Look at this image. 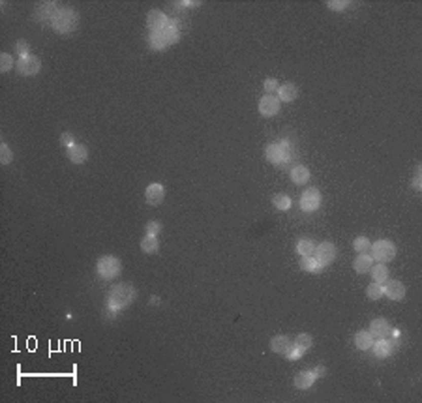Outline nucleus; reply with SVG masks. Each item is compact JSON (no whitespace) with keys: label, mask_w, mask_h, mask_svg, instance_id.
Wrapping results in <instances>:
<instances>
[{"label":"nucleus","mask_w":422,"mask_h":403,"mask_svg":"<svg viewBox=\"0 0 422 403\" xmlns=\"http://www.w3.org/2000/svg\"><path fill=\"white\" fill-rule=\"evenodd\" d=\"M291 347H293V340L286 334L274 336L272 340H270V349L276 354H286Z\"/></svg>","instance_id":"obj_14"},{"label":"nucleus","mask_w":422,"mask_h":403,"mask_svg":"<svg viewBox=\"0 0 422 403\" xmlns=\"http://www.w3.org/2000/svg\"><path fill=\"white\" fill-rule=\"evenodd\" d=\"M302 354H304V351H300V349H297L295 345H293V347L286 353V356H287V360H291V362H295V360H298L300 356H302Z\"/></svg>","instance_id":"obj_38"},{"label":"nucleus","mask_w":422,"mask_h":403,"mask_svg":"<svg viewBox=\"0 0 422 403\" xmlns=\"http://www.w3.org/2000/svg\"><path fill=\"white\" fill-rule=\"evenodd\" d=\"M420 169L416 171V176H415V182H413V186H415V190H420Z\"/></svg>","instance_id":"obj_42"},{"label":"nucleus","mask_w":422,"mask_h":403,"mask_svg":"<svg viewBox=\"0 0 422 403\" xmlns=\"http://www.w3.org/2000/svg\"><path fill=\"white\" fill-rule=\"evenodd\" d=\"M311 373H313V375L319 379V377H323L325 373H327V370H325V366H315L313 370H311Z\"/></svg>","instance_id":"obj_41"},{"label":"nucleus","mask_w":422,"mask_h":403,"mask_svg":"<svg viewBox=\"0 0 422 403\" xmlns=\"http://www.w3.org/2000/svg\"><path fill=\"white\" fill-rule=\"evenodd\" d=\"M289 176H291V180L297 186H304V184H308V180H310V171L304 165H297V167L291 169Z\"/></svg>","instance_id":"obj_22"},{"label":"nucleus","mask_w":422,"mask_h":403,"mask_svg":"<svg viewBox=\"0 0 422 403\" xmlns=\"http://www.w3.org/2000/svg\"><path fill=\"white\" fill-rule=\"evenodd\" d=\"M279 105H282V101H279L274 94H265V96L259 99V113L267 118L274 117V115H278L279 113Z\"/></svg>","instance_id":"obj_9"},{"label":"nucleus","mask_w":422,"mask_h":403,"mask_svg":"<svg viewBox=\"0 0 422 403\" xmlns=\"http://www.w3.org/2000/svg\"><path fill=\"white\" fill-rule=\"evenodd\" d=\"M272 205L278 208V210H289L291 208V197L286 195V193H276L272 197Z\"/></svg>","instance_id":"obj_29"},{"label":"nucleus","mask_w":422,"mask_h":403,"mask_svg":"<svg viewBox=\"0 0 422 403\" xmlns=\"http://www.w3.org/2000/svg\"><path fill=\"white\" fill-rule=\"evenodd\" d=\"M278 96L276 98L279 99V101H286V103H289V101H293V99H297L298 96V88L295 83H286V85H282V87H278Z\"/></svg>","instance_id":"obj_18"},{"label":"nucleus","mask_w":422,"mask_h":403,"mask_svg":"<svg viewBox=\"0 0 422 403\" xmlns=\"http://www.w3.org/2000/svg\"><path fill=\"white\" fill-rule=\"evenodd\" d=\"M293 345L306 353L308 349H311V345H313V340H311L310 334H298L297 338H295V341H293Z\"/></svg>","instance_id":"obj_30"},{"label":"nucleus","mask_w":422,"mask_h":403,"mask_svg":"<svg viewBox=\"0 0 422 403\" xmlns=\"http://www.w3.org/2000/svg\"><path fill=\"white\" fill-rule=\"evenodd\" d=\"M327 6H329L332 12H341V10H347L349 2L347 0H329Z\"/></svg>","instance_id":"obj_36"},{"label":"nucleus","mask_w":422,"mask_h":403,"mask_svg":"<svg viewBox=\"0 0 422 403\" xmlns=\"http://www.w3.org/2000/svg\"><path fill=\"white\" fill-rule=\"evenodd\" d=\"M313 257H315L323 267H327V265H330V263L336 259V246L332 242H321V244H317L315 246V253H313Z\"/></svg>","instance_id":"obj_8"},{"label":"nucleus","mask_w":422,"mask_h":403,"mask_svg":"<svg viewBox=\"0 0 422 403\" xmlns=\"http://www.w3.org/2000/svg\"><path fill=\"white\" fill-rule=\"evenodd\" d=\"M317 381V377L313 375L311 372H300L295 375V386H297L298 390H306V388H310L313 383Z\"/></svg>","instance_id":"obj_21"},{"label":"nucleus","mask_w":422,"mask_h":403,"mask_svg":"<svg viewBox=\"0 0 422 403\" xmlns=\"http://www.w3.org/2000/svg\"><path fill=\"white\" fill-rule=\"evenodd\" d=\"M145 199L150 206H158L165 199V188L162 184H150L147 186V192H145Z\"/></svg>","instance_id":"obj_12"},{"label":"nucleus","mask_w":422,"mask_h":403,"mask_svg":"<svg viewBox=\"0 0 422 403\" xmlns=\"http://www.w3.org/2000/svg\"><path fill=\"white\" fill-rule=\"evenodd\" d=\"M49 25L58 34H72L79 26V13L75 12L74 8H56Z\"/></svg>","instance_id":"obj_2"},{"label":"nucleus","mask_w":422,"mask_h":403,"mask_svg":"<svg viewBox=\"0 0 422 403\" xmlns=\"http://www.w3.org/2000/svg\"><path fill=\"white\" fill-rule=\"evenodd\" d=\"M137 298V289L131 283H117L109 289L107 295V310L120 311L130 308Z\"/></svg>","instance_id":"obj_1"},{"label":"nucleus","mask_w":422,"mask_h":403,"mask_svg":"<svg viewBox=\"0 0 422 403\" xmlns=\"http://www.w3.org/2000/svg\"><path fill=\"white\" fill-rule=\"evenodd\" d=\"M66 154H68L72 163H77V165H79V163H85V161H87L88 149L81 143H75L74 146H69V149L66 150Z\"/></svg>","instance_id":"obj_16"},{"label":"nucleus","mask_w":422,"mask_h":403,"mask_svg":"<svg viewBox=\"0 0 422 403\" xmlns=\"http://www.w3.org/2000/svg\"><path fill=\"white\" fill-rule=\"evenodd\" d=\"M373 267V257L370 253H359L353 261V268L357 274H368Z\"/></svg>","instance_id":"obj_17"},{"label":"nucleus","mask_w":422,"mask_h":403,"mask_svg":"<svg viewBox=\"0 0 422 403\" xmlns=\"http://www.w3.org/2000/svg\"><path fill=\"white\" fill-rule=\"evenodd\" d=\"M149 44H150V47H152L154 51H162V49H165V47H169L162 32H150Z\"/></svg>","instance_id":"obj_28"},{"label":"nucleus","mask_w":422,"mask_h":403,"mask_svg":"<svg viewBox=\"0 0 422 403\" xmlns=\"http://www.w3.org/2000/svg\"><path fill=\"white\" fill-rule=\"evenodd\" d=\"M300 268H302L304 272L319 274L325 267L315 259V257H313V255H308V257H300Z\"/></svg>","instance_id":"obj_24"},{"label":"nucleus","mask_w":422,"mask_h":403,"mask_svg":"<svg viewBox=\"0 0 422 403\" xmlns=\"http://www.w3.org/2000/svg\"><path fill=\"white\" fill-rule=\"evenodd\" d=\"M372 347H373L375 356H379V358H386V356H391V354L394 353V345H392L386 338H379L377 341H373Z\"/></svg>","instance_id":"obj_19"},{"label":"nucleus","mask_w":422,"mask_h":403,"mask_svg":"<svg viewBox=\"0 0 422 403\" xmlns=\"http://www.w3.org/2000/svg\"><path fill=\"white\" fill-rule=\"evenodd\" d=\"M13 49H15V53L19 55V58H23V56L32 55V53H30V45L26 44L25 40H19L17 44L13 45Z\"/></svg>","instance_id":"obj_35"},{"label":"nucleus","mask_w":422,"mask_h":403,"mask_svg":"<svg viewBox=\"0 0 422 403\" xmlns=\"http://www.w3.org/2000/svg\"><path fill=\"white\" fill-rule=\"evenodd\" d=\"M405 285L402 283V281H398V279H386L385 283H383V297H389L391 300H404L405 297Z\"/></svg>","instance_id":"obj_10"},{"label":"nucleus","mask_w":422,"mask_h":403,"mask_svg":"<svg viewBox=\"0 0 422 403\" xmlns=\"http://www.w3.org/2000/svg\"><path fill=\"white\" fill-rule=\"evenodd\" d=\"M162 34H163V38H165L167 45H174L180 40V26H179V23L169 19L167 26H165V28L162 30Z\"/></svg>","instance_id":"obj_20"},{"label":"nucleus","mask_w":422,"mask_h":403,"mask_svg":"<svg viewBox=\"0 0 422 403\" xmlns=\"http://www.w3.org/2000/svg\"><path fill=\"white\" fill-rule=\"evenodd\" d=\"M370 249H372L373 261H377V263H389V261H392L396 257V246L391 240H386V238H381V240L373 242L372 246H370Z\"/></svg>","instance_id":"obj_4"},{"label":"nucleus","mask_w":422,"mask_h":403,"mask_svg":"<svg viewBox=\"0 0 422 403\" xmlns=\"http://www.w3.org/2000/svg\"><path fill=\"white\" fill-rule=\"evenodd\" d=\"M15 69H17V74L23 75V77H32V75H36L38 71L42 69V60H40L36 55L23 56V58H19L17 60Z\"/></svg>","instance_id":"obj_5"},{"label":"nucleus","mask_w":422,"mask_h":403,"mask_svg":"<svg viewBox=\"0 0 422 403\" xmlns=\"http://www.w3.org/2000/svg\"><path fill=\"white\" fill-rule=\"evenodd\" d=\"M60 143L66 146V149H69V146H74L75 144V139L72 133H62V137H60Z\"/></svg>","instance_id":"obj_40"},{"label":"nucleus","mask_w":422,"mask_h":403,"mask_svg":"<svg viewBox=\"0 0 422 403\" xmlns=\"http://www.w3.org/2000/svg\"><path fill=\"white\" fill-rule=\"evenodd\" d=\"M55 6H56L55 2H40L38 8L34 10V17H36V21H40V23H47V21H51L53 13L56 12Z\"/></svg>","instance_id":"obj_15"},{"label":"nucleus","mask_w":422,"mask_h":403,"mask_svg":"<svg viewBox=\"0 0 422 403\" xmlns=\"http://www.w3.org/2000/svg\"><path fill=\"white\" fill-rule=\"evenodd\" d=\"M12 68H15V60H13V56L10 55V53H2V55H0V69H2V74L10 71Z\"/></svg>","instance_id":"obj_33"},{"label":"nucleus","mask_w":422,"mask_h":403,"mask_svg":"<svg viewBox=\"0 0 422 403\" xmlns=\"http://www.w3.org/2000/svg\"><path fill=\"white\" fill-rule=\"evenodd\" d=\"M370 246H372V242L368 240L366 236H357L353 240V248L357 253H366L368 249H370Z\"/></svg>","instance_id":"obj_31"},{"label":"nucleus","mask_w":422,"mask_h":403,"mask_svg":"<svg viewBox=\"0 0 422 403\" xmlns=\"http://www.w3.org/2000/svg\"><path fill=\"white\" fill-rule=\"evenodd\" d=\"M370 334L373 336V338H389V336L392 334V326L391 322L386 321V319H373L372 322H370V330H368Z\"/></svg>","instance_id":"obj_13"},{"label":"nucleus","mask_w":422,"mask_h":403,"mask_svg":"<svg viewBox=\"0 0 422 403\" xmlns=\"http://www.w3.org/2000/svg\"><path fill=\"white\" fill-rule=\"evenodd\" d=\"M370 272H372L373 281L379 283V285H383L386 279H389V276H391V274H389V267H386L385 263H377V265H373Z\"/></svg>","instance_id":"obj_25"},{"label":"nucleus","mask_w":422,"mask_h":403,"mask_svg":"<svg viewBox=\"0 0 422 403\" xmlns=\"http://www.w3.org/2000/svg\"><path fill=\"white\" fill-rule=\"evenodd\" d=\"M267 160L270 163H284L289 160V144L286 141H278V143H270L267 146Z\"/></svg>","instance_id":"obj_6"},{"label":"nucleus","mask_w":422,"mask_h":403,"mask_svg":"<svg viewBox=\"0 0 422 403\" xmlns=\"http://www.w3.org/2000/svg\"><path fill=\"white\" fill-rule=\"evenodd\" d=\"M263 88H265V92L267 94H274L276 90H278V81L276 79H265Z\"/></svg>","instance_id":"obj_37"},{"label":"nucleus","mask_w":422,"mask_h":403,"mask_svg":"<svg viewBox=\"0 0 422 403\" xmlns=\"http://www.w3.org/2000/svg\"><path fill=\"white\" fill-rule=\"evenodd\" d=\"M169 23V17L160 10H150L147 15V25H149L150 32H162Z\"/></svg>","instance_id":"obj_11"},{"label":"nucleus","mask_w":422,"mask_h":403,"mask_svg":"<svg viewBox=\"0 0 422 403\" xmlns=\"http://www.w3.org/2000/svg\"><path fill=\"white\" fill-rule=\"evenodd\" d=\"M321 206V192L317 188H308L300 195V208L304 212H315Z\"/></svg>","instance_id":"obj_7"},{"label":"nucleus","mask_w":422,"mask_h":403,"mask_svg":"<svg viewBox=\"0 0 422 403\" xmlns=\"http://www.w3.org/2000/svg\"><path fill=\"white\" fill-rule=\"evenodd\" d=\"M315 242L311 240V238H300V240L297 242V253L300 255V257H308V255H313L315 253Z\"/></svg>","instance_id":"obj_26"},{"label":"nucleus","mask_w":422,"mask_h":403,"mask_svg":"<svg viewBox=\"0 0 422 403\" xmlns=\"http://www.w3.org/2000/svg\"><path fill=\"white\" fill-rule=\"evenodd\" d=\"M141 249H143L145 253H156L160 249V242H158V238L154 235H147L141 240Z\"/></svg>","instance_id":"obj_27"},{"label":"nucleus","mask_w":422,"mask_h":403,"mask_svg":"<svg viewBox=\"0 0 422 403\" xmlns=\"http://www.w3.org/2000/svg\"><path fill=\"white\" fill-rule=\"evenodd\" d=\"M12 160H13V152L10 150V146L2 141V143H0V163H2V165H10Z\"/></svg>","instance_id":"obj_34"},{"label":"nucleus","mask_w":422,"mask_h":403,"mask_svg":"<svg viewBox=\"0 0 422 403\" xmlns=\"http://www.w3.org/2000/svg\"><path fill=\"white\" fill-rule=\"evenodd\" d=\"M160 231H162V224H160V222H149V224H147V233H149V235L156 236Z\"/></svg>","instance_id":"obj_39"},{"label":"nucleus","mask_w":422,"mask_h":403,"mask_svg":"<svg viewBox=\"0 0 422 403\" xmlns=\"http://www.w3.org/2000/svg\"><path fill=\"white\" fill-rule=\"evenodd\" d=\"M96 270L103 279H113L122 272V263L115 255H103L96 263Z\"/></svg>","instance_id":"obj_3"},{"label":"nucleus","mask_w":422,"mask_h":403,"mask_svg":"<svg viewBox=\"0 0 422 403\" xmlns=\"http://www.w3.org/2000/svg\"><path fill=\"white\" fill-rule=\"evenodd\" d=\"M366 297L370 298V300H379V298L383 297V285H379V283L372 281V283L366 287Z\"/></svg>","instance_id":"obj_32"},{"label":"nucleus","mask_w":422,"mask_h":403,"mask_svg":"<svg viewBox=\"0 0 422 403\" xmlns=\"http://www.w3.org/2000/svg\"><path fill=\"white\" fill-rule=\"evenodd\" d=\"M373 341H375V338H373L368 330H360V332H357V336H355V345H357V349H360V351L372 349Z\"/></svg>","instance_id":"obj_23"}]
</instances>
